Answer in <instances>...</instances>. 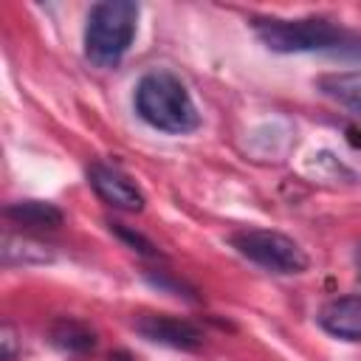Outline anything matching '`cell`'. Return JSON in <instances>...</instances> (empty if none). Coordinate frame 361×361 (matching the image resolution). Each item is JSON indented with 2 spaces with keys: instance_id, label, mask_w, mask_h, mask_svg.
I'll list each match as a JSON object with an SVG mask.
<instances>
[{
  "instance_id": "cell-1",
  "label": "cell",
  "mask_w": 361,
  "mask_h": 361,
  "mask_svg": "<svg viewBox=\"0 0 361 361\" xmlns=\"http://www.w3.org/2000/svg\"><path fill=\"white\" fill-rule=\"evenodd\" d=\"M135 113L155 130L183 135L192 133L200 124V113L180 82L172 71H149L138 79L135 85Z\"/></svg>"
},
{
  "instance_id": "cell-2",
  "label": "cell",
  "mask_w": 361,
  "mask_h": 361,
  "mask_svg": "<svg viewBox=\"0 0 361 361\" xmlns=\"http://www.w3.org/2000/svg\"><path fill=\"white\" fill-rule=\"evenodd\" d=\"M138 3L133 0H104L96 3L85 25V54L99 68H113L130 51L135 39Z\"/></svg>"
},
{
  "instance_id": "cell-3",
  "label": "cell",
  "mask_w": 361,
  "mask_h": 361,
  "mask_svg": "<svg viewBox=\"0 0 361 361\" xmlns=\"http://www.w3.org/2000/svg\"><path fill=\"white\" fill-rule=\"evenodd\" d=\"M254 31L265 48L276 54H307V51H338L344 48V31L327 20H254Z\"/></svg>"
},
{
  "instance_id": "cell-4",
  "label": "cell",
  "mask_w": 361,
  "mask_h": 361,
  "mask_svg": "<svg viewBox=\"0 0 361 361\" xmlns=\"http://www.w3.org/2000/svg\"><path fill=\"white\" fill-rule=\"evenodd\" d=\"M231 245L240 257H245L248 262H254L265 271H274V274H302L307 268L305 248L282 231L243 228V231L231 234Z\"/></svg>"
},
{
  "instance_id": "cell-5",
  "label": "cell",
  "mask_w": 361,
  "mask_h": 361,
  "mask_svg": "<svg viewBox=\"0 0 361 361\" xmlns=\"http://www.w3.org/2000/svg\"><path fill=\"white\" fill-rule=\"evenodd\" d=\"M87 178H90V186L93 192L113 209H121V212H141L147 197L144 192L138 189V183L124 175L118 166H110V164H93L87 169Z\"/></svg>"
},
{
  "instance_id": "cell-6",
  "label": "cell",
  "mask_w": 361,
  "mask_h": 361,
  "mask_svg": "<svg viewBox=\"0 0 361 361\" xmlns=\"http://www.w3.org/2000/svg\"><path fill=\"white\" fill-rule=\"evenodd\" d=\"M135 330L155 344L164 347H175V350H197L203 344V333L186 322V319H175V316H158V313H144L135 319Z\"/></svg>"
},
{
  "instance_id": "cell-7",
  "label": "cell",
  "mask_w": 361,
  "mask_h": 361,
  "mask_svg": "<svg viewBox=\"0 0 361 361\" xmlns=\"http://www.w3.org/2000/svg\"><path fill=\"white\" fill-rule=\"evenodd\" d=\"M319 324L330 336H338L347 341H361V296L330 299L319 313Z\"/></svg>"
},
{
  "instance_id": "cell-8",
  "label": "cell",
  "mask_w": 361,
  "mask_h": 361,
  "mask_svg": "<svg viewBox=\"0 0 361 361\" xmlns=\"http://www.w3.org/2000/svg\"><path fill=\"white\" fill-rule=\"evenodd\" d=\"M6 217L23 228H34V231H54L62 226L65 214L59 206L48 203V200H17L6 206Z\"/></svg>"
},
{
  "instance_id": "cell-9",
  "label": "cell",
  "mask_w": 361,
  "mask_h": 361,
  "mask_svg": "<svg viewBox=\"0 0 361 361\" xmlns=\"http://www.w3.org/2000/svg\"><path fill=\"white\" fill-rule=\"evenodd\" d=\"M48 336H51V344L59 347V350L68 353V355H87V353H93V347H96V333H93L85 322L68 319V316H65V319H56V322L51 324Z\"/></svg>"
},
{
  "instance_id": "cell-10",
  "label": "cell",
  "mask_w": 361,
  "mask_h": 361,
  "mask_svg": "<svg viewBox=\"0 0 361 361\" xmlns=\"http://www.w3.org/2000/svg\"><path fill=\"white\" fill-rule=\"evenodd\" d=\"M319 90L336 104L361 116V71H336L319 76Z\"/></svg>"
},
{
  "instance_id": "cell-11",
  "label": "cell",
  "mask_w": 361,
  "mask_h": 361,
  "mask_svg": "<svg viewBox=\"0 0 361 361\" xmlns=\"http://www.w3.org/2000/svg\"><path fill=\"white\" fill-rule=\"evenodd\" d=\"M110 226H113V231H116L124 243L133 245V251H138V254H144V257H158V248H155L144 234H138V231H133V228H127V226H121V223H110Z\"/></svg>"
},
{
  "instance_id": "cell-12",
  "label": "cell",
  "mask_w": 361,
  "mask_h": 361,
  "mask_svg": "<svg viewBox=\"0 0 361 361\" xmlns=\"http://www.w3.org/2000/svg\"><path fill=\"white\" fill-rule=\"evenodd\" d=\"M3 338V361H14V353H17V336H14V330H11V324H3V333H0Z\"/></svg>"
},
{
  "instance_id": "cell-13",
  "label": "cell",
  "mask_w": 361,
  "mask_h": 361,
  "mask_svg": "<svg viewBox=\"0 0 361 361\" xmlns=\"http://www.w3.org/2000/svg\"><path fill=\"white\" fill-rule=\"evenodd\" d=\"M110 361H133V358H130V353H124V350H121V353H113V355H110Z\"/></svg>"
},
{
  "instance_id": "cell-14",
  "label": "cell",
  "mask_w": 361,
  "mask_h": 361,
  "mask_svg": "<svg viewBox=\"0 0 361 361\" xmlns=\"http://www.w3.org/2000/svg\"><path fill=\"white\" fill-rule=\"evenodd\" d=\"M355 268H358V274H361V243L355 245Z\"/></svg>"
}]
</instances>
